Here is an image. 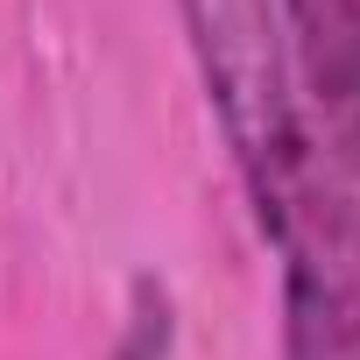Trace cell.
Returning <instances> with one entry per match:
<instances>
[{"instance_id":"1","label":"cell","mask_w":360,"mask_h":360,"mask_svg":"<svg viewBox=\"0 0 360 360\" xmlns=\"http://www.w3.org/2000/svg\"><path fill=\"white\" fill-rule=\"evenodd\" d=\"M198 57L205 106L226 134V155L240 169V191L255 205V226L269 233L290 198L332 162L318 127L304 120V78L290 57V29L276 0H176Z\"/></svg>"},{"instance_id":"2","label":"cell","mask_w":360,"mask_h":360,"mask_svg":"<svg viewBox=\"0 0 360 360\" xmlns=\"http://www.w3.org/2000/svg\"><path fill=\"white\" fill-rule=\"evenodd\" d=\"M283 255V360H360V205L325 162L262 233Z\"/></svg>"},{"instance_id":"3","label":"cell","mask_w":360,"mask_h":360,"mask_svg":"<svg viewBox=\"0 0 360 360\" xmlns=\"http://www.w3.org/2000/svg\"><path fill=\"white\" fill-rule=\"evenodd\" d=\"M304 92L325 113L332 162L360 176V0H276Z\"/></svg>"}]
</instances>
